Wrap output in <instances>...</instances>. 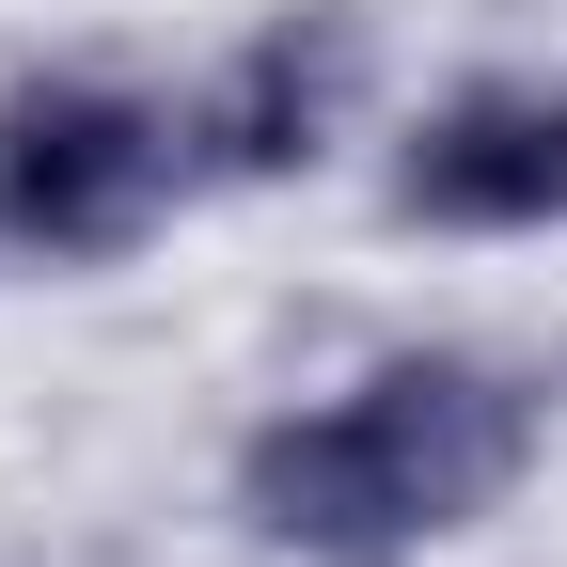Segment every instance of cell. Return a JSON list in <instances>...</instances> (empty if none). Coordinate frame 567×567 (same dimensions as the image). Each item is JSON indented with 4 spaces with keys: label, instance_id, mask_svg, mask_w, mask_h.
<instances>
[{
    "label": "cell",
    "instance_id": "obj_1",
    "mask_svg": "<svg viewBox=\"0 0 567 567\" xmlns=\"http://www.w3.org/2000/svg\"><path fill=\"white\" fill-rule=\"evenodd\" d=\"M520 473H536V394L505 363L410 347V363L347 379V394L284 410V425H252V442H237V505H252L268 551L394 567L425 536H473Z\"/></svg>",
    "mask_w": 567,
    "mask_h": 567
},
{
    "label": "cell",
    "instance_id": "obj_2",
    "mask_svg": "<svg viewBox=\"0 0 567 567\" xmlns=\"http://www.w3.org/2000/svg\"><path fill=\"white\" fill-rule=\"evenodd\" d=\"M189 189V111L126 80H17L0 95V252L95 268L126 237H158V205Z\"/></svg>",
    "mask_w": 567,
    "mask_h": 567
},
{
    "label": "cell",
    "instance_id": "obj_3",
    "mask_svg": "<svg viewBox=\"0 0 567 567\" xmlns=\"http://www.w3.org/2000/svg\"><path fill=\"white\" fill-rule=\"evenodd\" d=\"M394 221L442 237H551L567 221V80H457L394 142Z\"/></svg>",
    "mask_w": 567,
    "mask_h": 567
},
{
    "label": "cell",
    "instance_id": "obj_4",
    "mask_svg": "<svg viewBox=\"0 0 567 567\" xmlns=\"http://www.w3.org/2000/svg\"><path fill=\"white\" fill-rule=\"evenodd\" d=\"M347 95H363V17H347V0L268 17L221 80H205V111H189V174H300V158H331Z\"/></svg>",
    "mask_w": 567,
    "mask_h": 567
}]
</instances>
